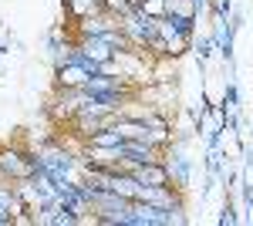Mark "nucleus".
Instances as JSON below:
<instances>
[{"mask_svg":"<svg viewBox=\"0 0 253 226\" xmlns=\"http://www.w3.org/2000/svg\"><path fill=\"white\" fill-rule=\"evenodd\" d=\"M216 223H219V226H236V223H240V209L226 199V203H223V209H219V216H216Z\"/></svg>","mask_w":253,"mask_h":226,"instance_id":"11","label":"nucleus"},{"mask_svg":"<svg viewBox=\"0 0 253 226\" xmlns=\"http://www.w3.org/2000/svg\"><path fill=\"white\" fill-rule=\"evenodd\" d=\"M193 7H196V14H203V10H210V0H193Z\"/></svg>","mask_w":253,"mask_h":226,"instance_id":"18","label":"nucleus"},{"mask_svg":"<svg viewBox=\"0 0 253 226\" xmlns=\"http://www.w3.org/2000/svg\"><path fill=\"white\" fill-rule=\"evenodd\" d=\"M105 10H108L112 17H118V20H125V17H132V14H135L132 0H105Z\"/></svg>","mask_w":253,"mask_h":226,"instance_id":"10","label":"nucleus"},{"mask_svg":"<svg viewBox=\"0 0 253 226\" xmlns=\"http://www.w3.org/2000/svg\"><path fill=\"white\" fill-rule=\"evenodd\" d=\"M88 78H91V71H84L78 64H64V68L54 71V85L58 88H68V91H81L88 85Z\"/></svg>","mask_w":253,"mask_h":226,"instance_id":"5","label":"nucleus"},{"mask_svg":"<svg viewBox=\"0 0 253 226\" xmlns=\"http://www.w3.org/2000/svg\"><path fill=\"white\" fill-rule=\"evenodd\" d=\"M162 162H166V169H169V182H172L175 189H182V192H186V189L193 186V159H189V152L186 149H169L166 152V155H162Z\"/></svg>","mask_w":253,"mask_h":226,"instance_id":"2","label":"nucleus"},{"mask_svg":"<svg viewBox=\"0 0 253 226\" xmlns=\"http://www.w3.org/2000/svg\"><path fill=\"white\" fill-rule=\"evenodd\" d=\"M14 223H17V216H14L7 206H0V226H14Z\"/></svg>","mask_w":253,"mask_h":226,"instance_id":"17","label":"nucleus"},{"mask_svg":"<svg viewBox=\"0 0 253 226\" xmlns=\"http://www.w3.org/2000/svg\"><path fill=\"white\" fill-rule=\"evenodd\" d=\"M210 10H213V17H230L233 14V0H210Z\"/></svg>","mask_w":253,"mask_h":226,"instance_id":"13","label":"nucleus"},{"mask_svg":"<svg viewBox=\"0 0 253 226\" xmlns=\"http://www.w3.org/2000/svg\"><path fill=\"white\" fill-rule=\"evenodd\" d=\"M193 54H196V61H199V68H203V64L216 54V41L210 38V34H196L193 38Z\"/></svg>","mask_w":253,"mask_h":226,"instance_id":"8","label":"nucleus"},{"mask_svg":"<svg viewBox=\"0 0 253 226\" xmlns=\"http://www.w3.org/2000/svg\"><path fill=\"white\" fill-rule=\"evenodd\" d=\"M78 47L91 57V61H98V64H105V61H112V57L118 54V47H112L108 38H78Z\"/></svg>","mask_w":253,"mask_h":226,"instance_id":"6","label":"nucleus"},{"mask_svg":"<svg viewBox=\"0 0 253 226\" xmlns=\"http://www.w3.org/2000/svg\"><path fill=\"white\" fill-rule=\"evenodd\" d=\"M240 166L247 172H253V145L250 142H240Z\"/></svg>","mask_w":253,"mask_h":226,"instance_id":"15","label":"nucleus"},{"mask_svg":"<svg viewBox=\"0 0 253 226\" xmlns=\"http://www.w3.org/2000/svg\"><path fill=\"white\" fill-rule=\"evenodd\" d=\"M68 47V41H61V31H47V54H58Z\"/></svg>","mask_w":253,"mask_h":226,"instance_id":"14","label":"nucleus"},{"mask_svg":"<svg viewBox=\"0 0 253 226\" xmlns=\"http://www.w3.org/2000/svg\"><path fill=\"white\" fill-rule=\"evenodd\" d=\"M128 172L135 176L142 186H169V169H166L162 159H156V162H138Z\"/></svg>","mask_w":253,"mask_h":226,"instance_id":"4","label":"nucleus"},{"mask_svg":"<svg viewBox=\"0 0 253 226\" xmlns=\"http://www.w3.org/2000/svg\"><path fill=\"white\" fill-rule=\"evenodd\" d=\"M138 10H145L149 17H159V20H162L166 14H169V7H166V0H145V3H142Z\"/></svg>","mask_w":253,"mask_h":226,"instance_id":"12","label":"nucleus"},{"mask_svg":"<svg viewBox=\"0 0 253 226\" xmlns=\"http://www.w3.org/2000/svg\"><path fill=\"white\" fill-rule=\"evenodd\" d=\"M240 105H243V98H240L236 81H226V85H223V94H219V108H223V112H240Z\"/></svg>","mask_w":253,"mask_h":226,"instance_id":"9","label":"nucleus"},{"mask_svg":"<svg viewBox=\"0 0 253 226\" xmlns=\"http://www.w3.org/2000/svg\"><path fill=\"white\" fill-rule=\"evenodd\" d=\"M64 14L71 20L95 17V14H105V0H64Z\"/></svg>","mask_w":253,"mask_h":226,"instance_id":"7","label":"nucleus"},{"mask_svg":"<svg viewBox=\"0 0 253 226\" xmlns=\"http://www.w3.org/2000/svg\"><path fill=\"white\" fill-rule=\"evenodd\" d=\"M31 176H34V159H31V152L0 149V179L20 182V179H31Z\"/></svg>","mask_w":253,"mask_h":226,"instance_id":"1","label":"nucleus"},{"mask_svg":"<svg viewBox=\"0 0 253 226\" xmlns=\"http://www.w3.org/2000/svg\"><path fill=\"white\" fill-rule=\"evenodd\" d=\"M118 27H122L118 17H112L108 10H105V14H95V17L75 20V34H78V38H105L108 31H118Z\"/></svg>","mask_w":253,"mask_h":226,"instance_id":"3","label":"nucleus"},{"mask_svg":"<svg viewBox=\"0 0 253 226\" xmlns=\"http://www.w3.org/2000/svg\"><path fill=\"white\" fill-rule=\"evenodd\" d=\"M230 24H233V31H236V34H240V31L247 27V24H243V10H240V7H233V14H230Z\"/></svg>","mask_w":253,"mask_h":226,"instance_id":"16","label":"nucleus"}]
</instances>
